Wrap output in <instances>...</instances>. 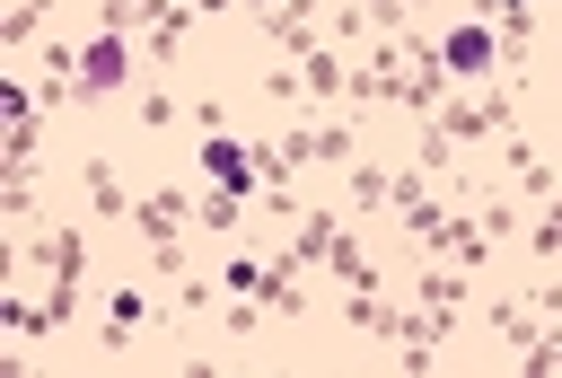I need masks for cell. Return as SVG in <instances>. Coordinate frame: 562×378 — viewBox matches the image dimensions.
Masks as SVG:
<instances>
[{"instance_id": "ffe728a7", "label": "cell", "mask_w": 562, "mask_h": 378, "mask_svg": "<svg viewBox=\"0 0 562 378\" xmlns=\"http://www.w3.org/2000/svg\"><path fill=\"white\" fill-rule=\"evenodd\" d=\"M474 220H483V229H492V246H509V237H527V229H518V220H527V211H518V202H509V193H501V185H492V193H483V202H474Z\"/></svg>"}, {"instance_id": "cb8c5ba5", "label": "cell", "mask_w": 562, "mask_h": 378, "mask_svg": "<svg viewBox=\"0 0 562 378\" xmlns=\"http://www.w3.org/2000/svg\"><path fill=\"white\" fill-rule=\"evenodd\" d=\"M149 26V0H97V35H140Z\"/></svg>"}, {"instance_id": "8992f818", "label": "cell", "mask_w": 562, "mask_h": 378, "mask_svg": "<svg viewBox=\"0 0 562 378\" xmlns=\"http://www.w3.org/2000/svg\"><path fill=\"white\" fill-rule=\"evenodd\" d=\"M184 220H193V193H184V185H149V193L132 202V229H140L149 246H176Z\"/></svg>"}, {"instance_id": "4316f807", "label": "cell", "mask_w": 562, "mask_h": 378, "mask_svg": "<svg viewBox=\"0 0 562 378\" xmlns=\"http://www.w3.org/2000/svg\"><path fill=\"white\" fill-rule=\"evenodd\" d=\"M263 97H272V105H299V62H281V70L263 79Z\"/></svg>"}, {"instance_id": "ba28073f", "label": "cell", "mask_w": 562, "mask_h": 378, "mask_svg": "<svg viewBox=\"0 0 562 378\" xmlns=\"http://www.w3.org/2000/svg\"><path fill=\"white\" fill-rule=\"evenodd\" d=\"M299 97H307V105H351V53H342V44H316V53L299 62Z\"/></svg>"}, {"instance_id": "30bf717a", "label": "cell", "mask_w": 562, "mask_h": 378, "mask_svg": "<svg viewBox=\"0 0 562 378\" xmlns=\"http://www.w3.org/2000/svg\"><path fill=\"white\" fill-rule=\"evenodd\" d=\"M193 18H202L193 0H149V26H140V35H149V62H158V70H167V62L184 53V35H193Z\"/></svg>"}, {"instance_id": "1f68e13d", "label": "cell", "mask_w": 562, "mask_h": 378, "mask_svg": "<svg viewBox=\"0 0 562 378\" xmlns=\"http://www.w3.org/2000/svg\"><path fill=\"white\" fill-rule=\"evenodd\" d=\"M237 9H255V18H272V9H281V0H237Z\"/></svg>"}, {"instance_id": "83f0119b", "label": "cell", "mask_w": 562, "mask_h": 378, "mask_svg": "<svg viewBox=\"0 0 562 378\" xmlns=\"http://www.w3.org/2000/svg\"><path fill=\"white\" fill-rule=\"evenodd\" d=\"M220 325H228V334H255V325H263V299H237V308H220Z\"/></svg>"}, {"instance_id": "9c48e42d", "label": "cell", "mask_w": 562, "mask_h": 378, "mask_svg": "<svg viewBox=\"0 0 562 378\" xmlns=\"http://www.w3.org/2000/svg\"><path fill=\"white\" fill-rule=\"evenodd\" d=\"M79 193H88V211H97V220H132V193H123V176H114V158H105V149H88V158H79Z\"/></svg>"}, {"instance_id": "484cf974", "label": "cell", "mask_w": 562, "mask_h": 378, "mask_svg": "<svg viewBox=\"0 0 562 378\" xmlns=\"http://www.w3.org/2000/svg\"><path fill=\"white\" fill-rule=\"evenodd\" d=\"M176 114H184V105H176V97H167V88H149V97H140V132H167V123H176Z\"/></svg>"}, {"instance_id": "603a6c76", "label": "cell", "mask_w": 562, "mask_h": 378, "mask_svg": "<svg viewBox=\"0 0 562 378\" xmlns=\"http://www.w3.org/2000/svg\"><path fill=\"white\" fill-rule=\"evenodd\" d=\"M413 158H422V176H448V167H457V141H448V132L422 114V141H413Z\"/></svg>"}, {"instance_id": "d4e9b609", "label": "cell", "mask_w": 562, "mask_h": 378, "mask_svg": "<svg viewBox=\"0 0 562 378\" xmlns=\"http://www.w3.org/2000/svg\"><path fill=\"white\" fill-rule=\"evenodd\" d=\"M0 220L35 229V176H0Z\"/></svg>"}, {"instance_id": "6da1fadb", "label": "cell", "mask_w": 562, "mask_h": 378, "mask_svg": "<svg viewBox=\"0 0 562 378\" xmlns=\"http://www.w3.org/2000/svg\"><path fill=\"white\" fill-rule=\"evenodd\" d=\"M430 123H439L457 149H483L492 132H518V97H509V88H492V97H457V88H448V105H439Z\"/></svg>"}, {"instance_id": "277c9868", "label": "cell", "mask_w": 562, "mask_h": 378, "mask_svg": "<svg viewBox=\"0 0 562 378\" xmlns=\"http://www.w3.org/2000/svg\"><path fill=\"white\" fill-rule=\"evenodd\" d=\"M272 141H281L290 176H299V167H351V158H360V132H351V123H325V132H299V123H290V132H272Z\"/></svg>"}, {"instance_id": "f1b7e54d", "label": "cell", "mask_w": 562, "mask_h": 378, "mask_svg": "<svg viewBox=\"0 0 562 378\" xmlns=\"http://www.w3.org/2000/svg\"><path fill=\"white\" fill-rule=\"evenodd\" d=\"M255 281H263V264H246V255H237V264H220V290H255Z\"/></svg>"}, {"instance_id": "7c38bea8", "label": "cell", "mask_w": 562, "mask_h": 378, "mask_svg": "<svg viewBox=\"0 0 562 378\" xmlns=\"http://www.w3.org/2000/svg\"><path fill=\"white\" fill-rule=\"evenodd\" d=\"M342 193H351V211H360V220H369V211H395V167L351 158V167H342Z\"/></svg>"}, {"instance_id": "52a82bcc", "label": "cell", "mask_w": 562, "mask_h": 378, "mask_svg": "<svg viewBox=\"0 0 562 378\" xmlns=\"http://www.w3.org/2000/svg\"><path fill=\"white\" fill-rule=\"evenodd\" d=\"M439 62H448V79H483V70H501V35L474 18V26H448L439 35Z\"/></svg>"}, {"instance_id": "44dd1931", "label": "cell", "mask_w": 562, "mask_h": 378, "mask_svg": "<svg viewBox=\"0 0 562 378\" xmlns=\"http://www.w3.org/2000/svg\"><path fill=\"white\" fill-rule=\"evenodd\" d=\"M527 246H536V255H544V264H553V255H562V185H553V193H544V202H536V229H527Z\"/></svg>"}, {"instance_id": "3957f363", "label": "cell", "mask_w": 562, "mask_h": 378, "mask_svg": "<svg viewBox=\"0 0 562 378\" xmlns=\"http://www.w3.org/2000/svg\"><path fill=\"white\" fill-rule=\"evenodd\" d=\"M26 264L53 281V290H79V273H88V237H79V220H53V229H26Z\"/></svg>"}, {"instance_id": "4fadbf2b", "label": "cell", "mask_w": 562, "mask_h": 378, "mask_svg": "<svg viewBox=\"0 0 562 378\" xmlns=\"http://www.w3.org/2000/svg\"><path fill=\"white\" fill-rule=\"evenodd\" d=\"M483 325H492V343L527 352V343H536V334H544L553 316H536V299H492V308H483Z\"/></svg>"}, {"instance_id": "8fae6325", "label": "cell", "mask_w": 562, "mask_h": 378, "mask_svg": "<svg viewBox=\"0 0 562 378\" xmlns=\"http://www.w3.org/2000/svg\"><path fill=\"white\" fill-rule=\"evenodd\" d=\"M334 237H342V211H299V229H290V273H307V264H325L334 255Z\"/></svg>"}, {"instance_id": "d6986e66", "label": "cell", "mask_w": 562, "mask_h": 378, "mask_svg": "<svg viewBox=\"0 0 562 378\" xmlns=\"http://www.w3.org/2000/svg\"><path fill=\"white\" fill-rule=\"evenodd\" d=\"M193 220L220 237V229H237V220H246V193H220V185H202V193H193Z\"/></svg>"}, {"instance_id": "5bb4252c", "label": "cell", "mask_w": 562, "mask_h": 378, "mask_svg": "<svg viewBox=\"0 0 562 378\" xmlns=\"http://www.w3.org/2000/svg\"><path fill=\"white\" fill-rule=\"evenodd\" d=\"M342 325H351V334H386V343H395L404 308H395V299H378V290H342Z\"/></svg>"}, {"instance_id": "5b68a950", "label": "cell", "mask_w": 562, "mask_h": 378, "mask_svg": "<svg viewBox=\"0 0 562 378\" xmlns=\"http://www.w3.org/2000/svg\"><path fill=\"white\" fill-rule=\"evenodd\" d=\"M132 79V35H88V53H79V97L97 105V97H114Z\"/></svg>"}, {"instance_id": "ac0fdd59", "label": "cell", "mask_w": 562, "mask_h": 378, "mask_svg": "<svg viewBox=\"0 0 562 378\" xmlns=\"http://www.w3.org/2000/svg\"><path fill=\"white\" fill-rule=\"evenodd\" d=\"M44 18H53V0H9L0 9V53H26L44 35Z\"/></svg>"}, {"instance_id": "7402d4cb", "label": "cell", "mask_w": 562, "mask_h": 378, "mask_svg": "<svg viewBox=\"0 0 562 378\" xmlns=\"http://www.w3.org/2000/svg\"><path fill=\"white\" fill-rule=\"evenodd\" d=\"M509 369H527V378H553V369H562V316H553V325H544V334H536V343H527Z\"/></svg>"}, {"instance_id": "7a4b0ae2", "label": "cell", "mask_w": 562, "mask_h": 378, "mask_svg": "<svg viewBox=\"0 0 562 378\" xmlns=\"http://www.w3.org/2000/svg\"><path fill=\"white\" fill-rule=\"evenodd\" d=\"M193 158H202V176H211L220 193H246V202L263 193V167H255V141H237L228 123H220V132H202V149H193Z\"/></svg>"}, {"instance_id": "9a60e30c", "label": "cell", "mask_w": 562, "mask_h": 378, "mask_svg": "<svg viewBox=\"0 0 562 378\" xmlns=\"http://www.w3.org/2000/svg\"><path fill=\"white\" fill-rule=\"evenodd\" d=\"M325 273H334V281H342V290H378V255H369V246H360V237H351V229H342V237H334V255H325Z\"/></svg>"}, {"instance_id": "4dcf8cb0", "label": "cell", "mask_w": 562, "mask_h": 378, "mask_svg": "<svg viewBox=\"0 0 562 378\" xmlns=\"http://www.w3.org/2000/svg\"><path fill=\"white\" fill-rule=\"evenodd\" d=\"M193 9H202V18H220V9H237V0H193Z\"/></svg>"}, {"instance_id": "2e32d148", "label": "cell", "mask_w": 562, "mask_h": 378, "mask_svg": "<svg viewBox=\"0 0 562 378\" xmlns=\"http://www.w3.org/2000/svg\"><path fill=\"white\" fill-rule=\"evenodd\" d=\"M246 299H263V316H307V290H299L290 264H263V281H255Z\"/></svg>"}, {"instance_id": "e0dca14e", "label": "cell", "mask_w": 562, "mask_h": 378, "mask_svg": "<svg viewBox=\"0 0 562 378\" xmlns=\"http://www.w3.org/2000/svg\"><path fill=\"white\" fill-rule=\"evenodd\" d=\"M0 334L44 343V334H61V325H53V308H44V299H9V290H0Z\"/></svg>"}, {"instance_id": "f546056e", "label": "cell", "mask_w": 562, "mask_h": 378, "mask_svg": "<svg viewBox=\"0 0 562 378\" xmlns=\"http://www.w3.org/2000/svg\"><path fill=\"white\" fill-rule=\"evenodd\" d=\"M211 290H220V281H176V308H184V316H202V308H211Z\"/></svg>"}]
</instances>
